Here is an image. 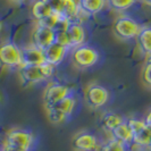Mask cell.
<instances>
[{"instance_id": "1", "label": "cell", "mask_w": 151, "mask_h": 151, "mask_svg": "<svg viewBox=\"0 0 151 151\" xmlns=\"http://www.w3.org/2000/svg\"><path fill=\"white\" fill-rule=\"evenodd\" d=\"M53 73H55V66H51L49 64L19 67V77L23 82L26 84L42 82L47 78L51 77Z\"/></svg>"}, {"instance_id": "2", "label": "cell", "mask_w": 151, "mask_h": 151, "mask_svg": "<svg viewBox=\"0 0 151 151\" xmlns=\"http://www.w3.org/2000/svg\"><path fill=\"white\" fill-rule=\"evenodd\" d=\"M99 59L98 51L90 45H78L72 52V60L78 68H89Z\"/></svg>"}, {"instance_id": "3", "label": "cell", "mask_w": 151, "mask_h": 151, "mask_svg": "<svg viewBox=\"0 0 151 151\" xmlns=\"http://www.w3.org/2000/svg\"><path fill=\"white\" fill-rule=\"evenodd\" d=\"M141 30L140 24L129 16H122L114 23V32L119 39L131 40L136 38Z\"/></svg>"}, {"instance_id": "4", "label": "cell", "mask_w": 151, "mask_h": 151, "mask_svg": "<svg viewBox=\"0 0 151 151\" xmlns=\"http://www.w3.org/2000/svg\"><path fill=\"white\" fill-rule=\"evenodd\" d=\"M0 63L8 67L21 66V49L12 42H5L0 45Z\"/></svg>"}, {"instance_id": "5", "label": "cell", "mask_w": 151, "mask_h": 151, "mask_svg": "<svg viewBox=\"0 0 151 151\" xmlns=\"http://www.w3.org/2000/svg\"><path fill=\"white\" fill-rule=\"evenodd\" d=\"M31 40H32L33 45H35L37 48L41 49V50H45L49 45L56 42V33L51 29L41 26L38 24L32 32Z\"/></svg>"}, {"instance_id": "6", "label": "cell", "mask_w": 151, "mask_h": 151, "mask_svg": "<svg viewBox=\"0 0 151 151\" xmlns=\"http://www.w3.org/2000/svg\"><path fill=\"white\" fill-rule=\"evenodd\" d=\"M33 142V136L30 132L24 129H13L6 135V144L29 150Z\"/></svg>"}, {"instance_id": "7", "label": "cell", "mask_w": 151, "mask_h": 151, "mask_svg": "<svg viewBox=\"0 0 151 151\" xmlns=\"http://www.w3.org/2000/svg\"><path fill=\"white\" fill-rule=\"evenodd\" d=\"M108 98H109V93L107 89L98 84L91 85L86 91V102L89 106L94 109L106 105Z\"/></svg>"}, {"instance_id": "8", "label": "cell", "mask_w": 151, "mask_h": 151, "mask_svg": "<svg viewBox=\"0 0 151 151\" xmlns=\"http://www.w3.org/2000/svg\"><path fill=\"white\" fill-rule=\"evenodd\" d=\"M21 57H22L21 66H35V65L45 64L43 50L39 49L33 45L21 49Z\"/></svg>"}, {"instance_id": "9", "label": "cell", "mask_w": 151, "mask_h": 151, "mask_svg": "<svg viewBox=\"0 0 151 151\" xmlns=\"http://www.w3.org/2000/svg\"><path fill=\"white\" fill-rule=\"evenodd\" d=\"M69 93V88L66 85L58 83H52L49 86H47L45 90V106L55 105L61 99L67 97Z\"/></svg>"}, {"instance_id": "10", "label": "cell", "mask_w": 151, "mask_h": 151, "mask_svg": "<svg viewBox=\"0 0 151 151\" xmlns=\"http://www.w3.org/2000/svg\"><path fill=\"white\" fill-rule=\"evenodd\" d=\"M72 144L77 151H93L98 148V140L91 133H80L73 139Z\"/></svg>"}, {"instance_id": "11", "label": "cell", "mask_w": 151, "mask_h": 151, "mask_svg": "<svg viewBox=\"0 0 151 151\" xmlns=\"http://www.w3.org/2000/svg\"><path fill=\"white\" fill-rule=\"evenodd\" d=\"M65 34H66V38H67L68 48L69 47L76 48L78 45H82L84 40H85L84 29L80 24H76V23H69L67 30L65 31Z\"/></svg>"}, {"instance_id": "12", "label": "cell", "mask_w": 151, "mask_h": 151, "mask_svg": "<svg viewBox=\"0 0 151 151\" xmlns=\"http://www.w3.org/2000/svg\"><path fill=\"white\" fill-rule=\"evenodd\" d=\"M65 52H66V48L64 45H59L57 42L52 43L51 45H49L47 49L43 50L45 64H49L51 66L58 65L64 59Z\"/></svg>"}, {"instance_id": "13", "label": "cell", "mask_w": 151, "mask_h": 151, "mask_svg": "<svg viewBox=\"0 0 151 151\" xmlns=\"http://www.w3.org/2000/svg\"><path fill=\"white\" fill-rule=\"evenodd\" d=\"M80 13H81V10L78 7L77 0H64L60 9L58 12V14L63 18L67 19L68 22H72V19L77 17L80 15Z\"/></svg>"}, {"instance_id": "14", "label": "cell", "mask_w": 151, "mask_h": 151, "mask_svg": "<svg viewBox=\"0 0 151 151\" xmlns=\"http://www.w3.org/2000/svg\"><path fill=\"white\" fill-rule=\"evenodd\" d=\"M110 133H111V136H113L114 140H116V141H118L121 143L125 144V145L132 143L133 135H132V132H131V129H129L126 122H123L118 126H116Z\"/></svg>"}, {"instance_id": "15", "label": "cell", "mask_w": 151, "mask_h": 151, "mask_svg": "<svg viewBox=\"0 0 151 151\" xmlns=\"http://www.w3.org/2000/svg\"><path fill=\"white\" fill-rule=\"evenodd\" d=\"M80 10L86 15H93L101 12L107 4V0H77Z\"/></svg>"}, {"instance_id": "16", "label": "cell", "mask_w": 151, "mask_h": 151, "mask_svg": "<svg viewBox=\"0 0 151 151\" xmlns=\"http://www.w3.org/2000/svg\"><path fill=\"white\" fill-rule=\"evenodd\" d=\"M136 42L140 50L147 55L151 56V27H141L139 34L136 35Z\"/></svg>"}, {"instance_id": "17", "label": "cell", "mask_w": 151, "mask_h": 151, "mask_svg": "<svg viewBox=\"0 0 151 151\" xmlns=\"http://www.w3.org/2000/svg\"><path fill=\"white\" fill-rule=\"evenodd\" d=\"M31 13L34 19H37V22L43 19L45 17H48L49 15H51L53 12L45 5L42 0H37L31 8Z\"/></svg>"}, {"instance_id": "18", "label": "cell", "mask_w": 151, "mask_h": 151, "mask_svg": "<svg viewBox=\"0 0 151 151\" xmlns=\"http://www.w3.org/2000/svg\"><path fill=\"white\" fill-rule=\"evenodd\" d=\"M151 137V129L145 125L142 129L136 131L133 133V140L132 144H134L136 147H148L149 141Z\"/></svg>"}, {"instance_id": "19", "label": "cell", "mask_w": 151, "mask_h": 151, "mask_svg": "<svg viewBox=\"0 0 151 151\" xmlns=\"http://www.w3.org/2000/svg\"><path fill=\"white\" fill-rule=\"evenodd\" d=\"M123 122L124 121H123L122 116H119V115H117V114L115 113H107L102 116L101 125H102V127L106 131L111 132L116 126H118Z\"/></svg>"}, {"instance_id": "20", "label": "cell", "mask_w": 151, "mask_h": 151, "mask_svg": "<svg viewBox=\"0 0 151 151\" xmlns=\"http://www.w3.org/2000/svg\"><path fill=\"white\" fill-rule=\"evenodd\" d=\"M53 106L56 107L60 113H63L66 117H68L70 114L73 113L74 110V107H75V99L73 96H69L65 97L64 99H61L60 101H58L57 104H55Z\"/></svg>"}, {"instance_id": "21", "label": "cell", "mask_w": 151, "mask_h": 151, "mask_svg": "<svg viewBox=\"0 0 151 151\" xmlns=\"http://www.w3.org/2000/svg\"><path fill=\"white\" fill-rule=\"evenodd\" d=\"M45 111H47L48 119L51 122L52 124H59V123L65 121V118H66V116L63 113H60L53 105L45 106Z\"/></svg>"}, {"instance_id": "22", "label": "cell", "mask_w": 151, "mask_h": 151, "mask_svg": "<svg viewBox=\"0 0 151 151\" xmlns=\"http://www.w3.org/2000/svg\"><path fill=\"white\" fill-rule=\"evenodd\" d=\"M136 0H107L108 6L117 12H122V10H126L131 8Z\"/></svg>"}, {"instance_id": "23", "label": "cell", "mask_w": 151, "mask_h": 151, "mask_svg": "<svg viewBox=\"0 0 151 151\" xmlns=\"http://www.w3.org/2000/svg\"><path fill=\"white\" fill-rule=\"evenodd\" d=\"M60 18H61V16L59 15L58 13H55V12H53L51 15H49L48 17H45V18L41 19V21H39L38 24L41 25V26H45V27H49V29L53 30L55 26L57 25V23L59 22Z\"/></svg>"}, {"instance_id": "24", "label": "cell", "mask_w": 151, "mask_h": 151, "mask_svg": "<svg viewBox=\"0 0 151 151\" xmlns=\"http://www.w3.org/2000/svg\"><path fill=\"white\" fill-rule=\"evenodd\" d=\"M100 151H127V150L125 148V144H123L121 142H118V141L111 139L110 141L106 142V143L100 148Z\"/></svg>"}, {"instance_id": "25", "label": "cell", "mask_w": 151, "mask_h": 151, "mask_svg": "<svg viewBox=\"0 0 151 151\" xmlns=\"http://www.w3.org/2000/svg\"><path fill=\"white\" fill-rule=\"evenodd\" d=\"M142 81L147 86L151 88V56L147 60L142 70Z\"/></svg>"}, {"instance_id": "26", "label": "cell", "mask_w": 151, "mask_h": 151, "mask_svg": "<svg viewBox=\"0 0 151 151\" xmlns=\"http://www.w3.org/2000/svg\"><path fill=\"white\" fill-rule=\"evenodd\" d=\"M42 1H43L52 12H55V13H58V12H59L61 5H63V2H64V0H42Z\"/></svg>"}, {"instance_id": "27", "label": "cell", "mask_w": 151, "mask_h": 151, "mask_svg": "<svg viewBox=\"0 0 151 151\" xmlns=\"http://www.w3.org/2000/svg\"><path fill=\"white\" fill-rule=\"evenodd\" d=\"M4 151H29L25 150V149H21V148H16V147H12V145H5L4 148Z\"/></svg>"}, {"instance_id": "28", "label": "cell", "mask_w": 151, "mask_h": 151, "mask_svg": "<svg viewBox=\"0 0 151 151\" xmlns=\"http://www.w3.org/2000/svg\"><path fill=\"white\" fill-rule=\"evenodd\" d=\"M143 121H144V123H145V125H147V126L151 129V110L147 114V116L144 117Z\"/></svg>"}, {"instance_id": "29", "label": "cell", "mask_w": 151, "mask_h": 151, "mask_svg": "<svg viewBox=\"0 0 151 151\" xmlns=\"http://www.w3.org/2000/svg\"><path fill=\"white\" fill-rule=\"evenodd\" d=\"M145 4H148V5H151V0H143Z\"/></svg>"}, {"instance_id": "30", "label": "cell", "mask_w": 151, "mask_h": 151, "mask_svg": "<svg viewBox=\"0 0 151 151\" xmlns=\"http://www.w3.org/2000/svg\"><path fill=\"white\" fill-rule=\"evenodd\" d=\"M148 147H149V149L151 150V137H150V141H149V145H148Z\"/></svg>"}, {"instance_id": "31", "label": "cell", "mask_w": 151, "mask_h": 151, "mask_svg": "<svg viewBox=\"0 0 151 151\" xmlns=\"http://www.w3.org/2000/svg\"><path fill=\"white\" fill-rule=\"evenodd\" d=\"M1 29H2V24H1V22H0V31H1Z\"/></svg>"}, {"instance_id": "32", "label": "cell", "mask_w": 151, "mask_h": 151, "mask_svg": "<svg viewBox=\"0 0 151 151\" xmlns=\"http://www.w3.org/2000/svg\"><path fill=\"white\" fill-rule=\"evenodd\" d=\"M16 1H23V0H16Z\"/></svg>"}]
</instances>
